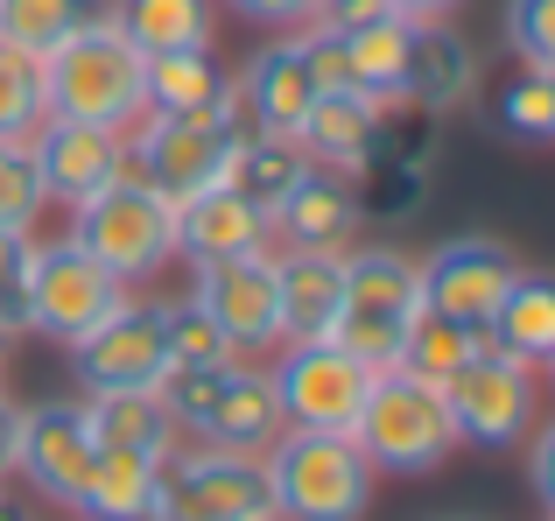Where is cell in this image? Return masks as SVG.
<instances>
[{"label":"cell","mask_w":555,"mask_h":521,"mask_svg":"<svg viewBox=\"0 0 555 521\" xmlns=\"http://www.w3.org/2000/svg\"><path fill=\"white\" fill-rule=\"evenodd\" d=\"M42 64V120H85V127H127L149 113V56L113 28V14L64 36Z\"/></svg>","instance_id":"obj_1"},{"label":"cell","mask_w":555,"mask_h":521,"mask_svg":"<svg viewBox=\"0 0 555 521\" xmlns=\"http://www.w3.org/2000/svg\"><path fill=\"white\" fill-rule=\"evenodd\" d=\"M155 395H163V409L177 416V430L190 444H218V452H254L260 458L288 430L268 367H254V359H218V367L169 359Z\"/></svg>","instance_id":"obj_2"},{"label":"cell","mask_w":555,"mask_h":521,"mask_svg":"<svg viewBox=\"0 0 555 521\" xmlns=\"http://www.w3.org/2000/svg\"><path fill=\"white\" fill-rule=\"evenodd\" d=\"M64 240L92 254L113 282L134 289V282H155V275L177 260V205L127 169V177L106 183V191H92L85 205H70V233Z\"/></svg>","instance_id":"obj_3"},{"label":"cell","mask_w":555,"mask_h":521,"mask_svg":"<svg viewBox=\"0 0 555 521\" xmlns=\"http://www.w3.org/2000/svg\"><path fill=\"white\" fill-rule=\"evenodd\" d=\"M260 466H268L274 521H366L373 508V466L352 437L282 430L260 452Z\"/></svg>","instance_id":"obj_4"},{"label":"cell","mask_w":555,"mask_h":521,"mask_svg":"<svg viewBox=\"0 0 555 521\" xmlns=\"http://www.w3.org/2000/svg\"><path fill=\"white\" fill-rule=\"evenodd\" d=\"M352 444L366 452L373 472H401V480L436 472L450 452H457L443 387L422 381V373H408V367H379L373 387H366V409H359V423H352Z\"/></svg>","instance_id":"obj_5"},{"label":"cell","mask_w":555,"mask_h":521,"mask_svg":"<svg viewBox=\"0 0 555 521\" xmlns=\"http://www.w3.org/2000/svg\"><path fill=\"white\" fill-rule=\"evenodd\" d=\"M422 310V275L415 254L401 247H345V289H338V317H331V345H345L366 367H393L401 339Z\"/></svg>","instance_id":"obj_6"},{"label":"cell","mask_w":555,"mask_h":521,"mask_svg":"<svg viewBox=\"0 0 555 521\" xmlns=\"http://www.w3.org/2000/svg\"><path fill=\"white\" fill-rule=\"evenodd\" d=\"M268 466L254 452H218V444H177L155 466L149 521H268Z\"/></svg>","instance_id":"obj_7"},{"label":"cell","mask_w":555,"mask_h":521,"mask_svg":"<svg viewBox=\"0 0 555 521\" xmlns=\"http://www.w3.org/2000/svg\"><path fill=\"white\" fill-rule=\"evenodd\" d=\"M240 106L225 113H141L127 127V169H134L149 191H163L169 205L211 191L218 169H225V149L240 135Z\"/></svg>","instance_id":"obj_8"},{"label":"cell","mask_w":555,"mask_h":521,"mask_svg":"<svg viewBox=\"0 0 555 521\" xmlns=\"http://www.w3.org/2000/svg\"><path fill=\"white\" fill-rule=\"evenodd\" d=\"M443 409H450L457 444L506 452V444H520L534 423H542V381H534L528 359L486 345V353H472V359H464V367L443 381Z\"/></svg>","instance_id":"obj_9"},{"label":"cell","mask_w":555,"mask_h":521,"mask_svg":"<svg viewBox=\"0 0 555 521\" xmlns=\"http://www.w3.org/2000/svg\"><path fill=\"white\" fill-rule=\"evenodd\" d=\"M268 381H274V402H282L288 430L352 437L359 409H366V387H373V367L331 339H288L282 359L268 367Z\"/></svg>","instance_id":"obj_10"},{"label":"cell","mask_w":555,"mask_h":521,"mask_svg":"<svg viewBox=\"0 0 555 521\" xmlns=\"http://www.w3.org/2000/svg\"><path fill=\"white\" fill-rule=\"evenodd\" d=\"M127 303V282H113L85 247L70 240H50L36 247V275H28V331L56 345H78L92 325H106L113 310Z\"/></svg>","instance_id":"obj_11"},{"label":"cell","mask_w":555,"mask_h":521,"mask_svg":"<svg viewBox=\"0 0 555 521\" xmlns=\"http://www.w3.org/2000/svg\"><path fill=\"white\" fill-rule=\"evenodd\" d=\"M190 303L225 331L240 359H260L282 345V303H274V247L240 254V260H204L190 268Z\"/></svg>","instance_id":"obj_12"},{"label":"cell","mask_w":555,"mask_h":521,"mask_svg":"<svg viewBox=\"0 0 555 521\" xmlns=\"http://www.w3.org/2000/svg\"><path fill=\"white\" fill-rule=\"evenodd\" d=\"M70 353V373H78L85 395H113V387H155L169 367V345H163V303H134L127 296L106 325H92Z\"/></svg>","instance_id":"obj_13"},{"label":"cell","mask_w":555,"mask_h":521,"mask_svg":"<svg viewBox=\"0 0 555 521\" xmlns=\"http://www.w3.org/2000/svg\"><path fill=\"white\" fill-rule=\"evenodd\" d=\"M415 275H422V310L486 325L492 303L506 296V282L520 275V260H514L506 240H492V233H457V240H443L429 260H415Z\"/></svg>","instance_id":"obj_14"},{"label":"cell","mask_w":555,"mask_h":521,"mask_svg":"<svg viewBox=\"0 0 555 521\" xmlns=\"http://www.w3.org/2000/svg\"><path fill=\"white\" fill-rule=\"evenodd\" d=\"M92 423H85V402H28L22 409V452L14 472L28 480V494H42L50 508H70L92 472Z\"/></svg>","instance_id":"obj_15"},{"label":"cell","mask_w":555,"mask_h":521,"mask_svg":"<svg viewBox=\"0 0 555 521\" xmlns=\"http://www.w3.org/2000/svg\"><path fill=\"white\" fill-rule=\"evenodd\" d=\"M36 149V177L50 205H85L92 191H106L113 177H127V135L113 127H85V120H42L28 135Z\"/></svg>","instance_id":"obj_16"},{"label":"cell","mask_w":555,"mask_h":521,"mask_svg":"<svg viewBox=\"0 0 555 521\" xmlns=\"http://www.w3.org/2000/svg\"><path fill=\"white\" fill-rule=\"evenodd\" d=\"M232 99H240L246 127H260V135H296L302 113L317 106V78H310V56H302L296 28L268 36L254 56H246L240 78H232Z\"/></svg>","instance_id":"obj_17"},{"label":"cell","mask_w":555,"mask_h":521,"mask_svg":"<svg viewBox=\"0 0 555 521\" xmlns=\"http://www.w3.org/2000/svg\"><path fill=\"white\" fill-rule=\"evenodd\" d=\"M478 99V50L457 22H408V106L450 120Z\"/></svg>","instance_id":"obj_18"},{"label":"cell","mask_w":555,"mask_h":521,"mask_svg":"<svg viewBox=\"0 0 555 521\" xmlns=\"http://www.w3.org/2000/svg\"><path fill=\"white\" fill-rule=\"evenodd\" d=\"M296 141L317 169H338V177L359 183L373 169V155L387 149V113L359 92H317V106L302 113Z\"/></svg>","instance_id":"obj_19"},{"label":"cell","mask_w":555,"mask_h":521,"mask_svg":"<svg viewBox=\"0 0 555 521\" xmlns=\"http://www.w3.org/2000/svg\"><path fill=\"white\" fill-rule=\"evenodd\" d=\"M260 247H274L268 212L246 205L225 183H211V191H197V198L177 205V254L190 268H204V260H240V254H260Z\"/></svg>","instance_id":"obj_20"},{"label":"cell","mask_w":555,"mask_h":521,"mask_svg":"<svg viewBox=\"0 0 555 521\" xmlns=\"http://www.w3.org/2000/svg\"><path fill=\"white\" fill-rule=\"evenodd\" d=\"M268 226H274L282 247H331V254H345L359 240V226H366V212H359V183L338 177V169L310 163V177L282 198V212H274Z\"/></svg>","instance_id":"obj_21"},{"label":"cell","mask_w":555,"mask_h":521,"mask_svg":"<svg viewBox=\"0 0 555 521\" xmlns=\"http://www.w3.org/2000/svg\"><path fill=\"white\" fill-rule=\"evenodd\" d=\"M345 289V254L331 247H274V303H282V345L288 339H331Z\"/></svg>","instance_id":"obj_22"},{"label":"cell","mask_w":555,"mask_h":521,"mask_svg":"<svg viewBox=\"0 0 555 521\" xmlns=\"http://www.w3.org/2000/svg\"><path fill=\"white\" fill-rule=\"evenodd\" d=\"M310 177V155H302L296 135H260V127H240L225 149V169H218V183L225 191H240L246 205H260L274 219L282 212V198L296 191V183Z\"/></svg>","instance_id":"obj_23"},{"label":"cell","mask_w":555,"mask_h":521,"mask_svg":"<svg viewBox=\"0 0 555 521\" xmlns=\"http://www.w3.org/2000/svg\"><path fill=\"white\" fill-rule=\"evenodd\" d=\"M85 423H92V444H106V452H134V458H155V466H163V458L183 444L177 416L163 409V395H155V387H113V395H85Z\"/></svg>","instance_id":"obj_24"},{"label":"cell","mask_w":555,"mask_h":521,"mask_svg":"<svg viewBox=\"0 0 555 521\" xmlns=\"http://www.w3.org/2000/svg\"><path fill=\"white\" fill-rule=\"evenodd\" d=\"M486 339L500 353L528 359V367H548L555 359V268H520L506 282V296L486 317Z\"/></svg>","instance_id":"obj_25"},{"label":"cell","mask_w":555,"mask_h":521,"mask_svg":"<svg viewBox=\"0 0 555 521\" xmlns=\"http://www.w3.org/2000/svg\"><path fill=\"white\" fill-rule=\"evenodd\" d=\"M225 106H240V99H232V71L218 64L211 42L149 56V113H225Z\"/></svg>","instance_id":"obj_26"},{"label":"cell","mask_w":555,"mask_h":521,"mask_svg":"<svg viewBox=\"0 0 555 521\" xmlns=\"http://www.w3.org/2000/svg\"><path fill=\"white\" fill-rule=\"evenodd\" d=\"M149 500H155V458L106 452V444H99L70 514L78 521H149Z\"/></svg>","instance_id":"obj_27"},{"label":"cell","mask_w":555,"mask_h":521,"mask_svg":"<svg viewBox=\"0 0 555 521\" xmlns=\"http://www.w3.org/2000/svg\"><path fill=\"white\" fill-rule=\"evenodd\" d=\"M345 50H352V92L373 99L379 113H401L408 106V22L401 14H387L373 28H352Z\"/></svg>","instance_id":"obj_28"},{"label":"cell","mask_w":555,"mask_h":521,"mask_svg":"<svg viewBox=\"0 0 555 521\" xmlns=\"http://www.w3.org/2000/svg\"><path fill=\"white\" fill-rule=\"evenodd\" d=\"M106 14L141 56L211 42V0H106Z\"/></svg>","instance_id":"obj_29"},{"label":"cell","mask_w":555,"mask_h":521,"mask_svg":"<svg viewBox=\"0 0 555 521\" xmlns=\"http://www.w3.org/2000/svg\"><path fill=\"white\" fill-rule=\"evenodd\" d=\"M486 345H492L486 325H464V317H443V310H415V325H408L393 367H408V373H422V381L443 387L450 373H457L472 353H486Z\"/></svg>","instance_id":"obj_30"},{"label":"cell","mask_w":555,"mask_h":521,"mask_svg":"<svg viewBox=\"0 0 555 521\" xmlns=\"http://www.w3.org/2000/svg\"><path fill=\"white\" fill-rule=\"evenodd\" d=\"M106 0H0V42L28 56H50L64 36H78L85 22H99Z\"/></svg>","instance_id":"obj_31"},{"label":"cell","mask_w":555,"mask_h":521,"mask_svg":"<svg viewBox=\"0 0 555 521\" xmlns=\"http://www.w3.org/2000/svg\"><path fill=\"white\" fill-rule=\"evenodd\" d=\"M42 127V64L14 42H0V141H22Z\"/></svg>","instance_id":"obj_32"},{"label":"cell","mask_w":555,"mask_h":521,"mask_svg":"<svg viewBox=\"0 0 555 521\" xmlns=\"http://www.w3.org/2000/svg\"><path fill=\"white\" fill-rule=\"evenodd\" d=\"M42 177H36V149L22 141H0V233H36L42 219Z\"/></svg>","instance_id":"obj_33"},{"label":"cell","mask_w":555,"mask_h":521,"mask_svg":"<svg viewBox=\"0 0 555 521\" xmlns=\"http://www.w3.org/2000/svg\"><path fill=\"white\" fill-rule=\"evenodd\" d=\"M163 345H169V359H183V367H218V359H240L225 345V331H218L190 296L163 303Z\"/></svg>","instance_id":"obj_34"},{"label":"cell","mask_w":555,"mask_h":521,"mask_svg":"<svg viewBox=\"0 0 555 521\" xmlns=\"http://www.w3.org/2000/svg\"><path fill=\"white\" fill-rule=\"evenodd\" d=\"M36 233H0V345L28 339V275H36Z\"/></svg>","instance_id":"obj_35"},{"label":"cell","mask_w":555,"mask_h":521,"mask_svg":"<svg viewBox=\"0 0 555 521\" xmlns=\"http://www.w3.org/2000/svg\"><path fill=\"white\" fill-rule=\"evenodd\" d=\"M500 127L514 141H555V85L548 71H520L500 92Z\"/></svg>","instance_id":"obj_36"},{"label":"cell","mask_w":555,"mask_h":521,"mask_svg":"<svg viewBox=\"0 0 555 521\" xmlns=\"http://www.w3.org/2000/svg\"><path fill=\"white\" fill-rule=\"evenodd\" d=\"M506 50L528 71H555V0H506Z\"/></svg>","instance_id":"obj_37"},{"label":"cell","mask_w":555,"mask_h":521,"mask_svg":"<svg viewBox=\"0 0 555 521\" xmlns=\"http://www.w3.org/2000/svg\"><path fill=\"white\" fill-rule=\"evenodd\" d=\"M387 0H317L310 8V22L317 28H338V36H352V28H373V22H387Z\"/></svg>","instance_id":"obj_38"},{"label":"cell","mask_w":555,"mask_h":521,"mask_svg":"<svg viewBox=\"0 0 555 521\" xmlns=\"http://www.w3.org/2000/svg\"><path fill=\"white\" fill-rule=\"evenodd\" d=\"M528 486H534V500H542V508L555 514V416H548V423L542 430H528Z\"/></svg>","instance_id":"obj_39"},{"label":"cell","mask_w":555,"mask_h":521,"mask_svg":"<svg viewBox=\"0 0 555 521\" xmlns=\"http://www.w3.org/2000/svg\"><path fill=\"white\" fill-rule=\"evenodd\" d=\"M225 8L240 14V22H260V28H302L317 0H225Z\"/></svg>","instance_id":"obj_40"},{"label":"cell","mask_w":555,"mask_h":521,"mask_svg":"<svg viewBox=\"0 0 555 521\" xmlns=\"http://www.w3.org/2000/svg\"><path fill=\"white\" fill-rule=\"evenodd\" d=\"M14 452H22V402H8V387H0V480L14 472Z\"/></svg>","instance_id":"obj_41"},{"label":"cell","mask_w":555,"mask_h":521,"mask_svg":"<svg viewBox=\"0 0 555 521\" xmlns=\"http://www.w3.org/2000/svg\"><path fill=\"white\" fill-rule=\"evenodd\" d=\"M401 22H450V14L464 8V0H387Z\"/></svg>","instance_id":"obj_42"},{"label":"cell","mask_w":555,"mask_h":521,"mask_svg":"<svg viewBox=\"0 0 555 521\" xmlns=\"http://www.w3.org/2000/svg\"><path fill=\"white\" fill-rule=\"evenodd\" d=\"M0 521H36V514H28V500H14L8 486H0Z\"/></svg>","instance_id":"obj_43"},{"label":"cell","mask_w":555,"mask_h":521,"mask_svg":"<svg viewBox=\"0 0 555 521\" xmlns=\"http://www.w3.org/2000/svg\"><path fill=\"white\" fill-rule=\"evenodd\" d=\"M548 387H555V359H548Z\"/></svg>","instance_id":"obj_44"},{"label":"cell","mask_w":555,"mask_h":521,"mask_svg":"<svg viewBox=\"0 0 555 521\" xmlns=\"http://www.w3.org/2000/svg\"><path fill=\"white\" fill-rule=\"evenodd\" d=\"M548 85H555V71H548Z\"/></svg>","instance_id":"obj_45"},{"label":"cell","mask_w":555,"mask_h":521,"mask_svg":"<svg viewBox=\"0 0 555 521\" xmlns=\"http://www.w3.org/2000/svg\"><path fill=\"white\" fill-rule=\"evenodd\" d=\"M268 521H274V514H268Z\"/></svg>","instance_id":"obj_46"},{"label":"cell","mask_w":555,"mask_h":521,"mask_svg":"<svg viewBox=\"0 0 555 521\" xmlns=\"http://www.w3.org/2000/svg\"><path fill=\"white\" fill-rule=\"evenodd\" d=\"M548 521H555V514H548Z\"/></svg>","instance_id":"obj_47"}]
</instances>
